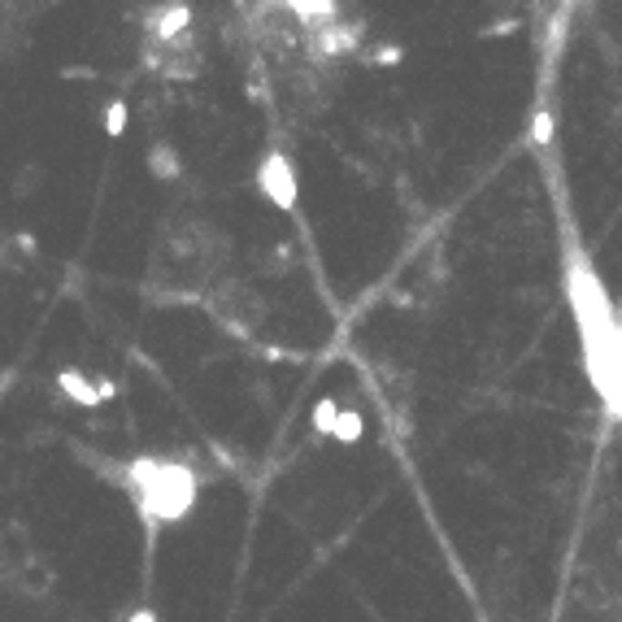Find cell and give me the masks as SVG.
<instances>
[{
  "instance_id": "7",
  "label": "cell",
  "mask_w": 622,
  "mask_h": 622,
  "mask_svg": "<svg viewBox=\"0 0 622 622\" xmlns=\"http://www.w3.org/2000/svg\"><path fill=\"white\" fill-rule=\"evenodd\" d=\"M357 431H362L357 414H340V418H336V431H331V436H340V440H357Z\"/></svg>"
},
{
  "instance_id": "5",
  "label": "cell",
  "mask_w": 622,
  "mask_h": 622,
  "mask_svg": "<svg viewBox=\"0 0 622 622\" xmlns=\"http://www.w3.org/2000/svg\"><path fill=\"white\" fill-rule=\"evenodd\" d=\"M148 170H153L157 179H175V175H179V157H175V148L157 144V148L148 153Z\"/></svg>"
},
{
  "instance_id": "2",
  "label": "cell",
  "mask_w": 622,
  "mask_h": 622,
  "mask_svg": "<svg viewBox=\"0 0 622 622\" xmlns=\"http://www.w3.org/2000/svg\"><path fill=\"white\" fill-rule=\"evenodd\" d=\"M257 183L279 209H292V205H296V175H292V166H287L283 153H266V157H261Z\"/></svg>"
},
{
  "instance_id": "8",
  "label": "cell",
  "mask_w": 622,
  "mask_h": 622,
  "mask_svg": "<svg viewBox=\"0 0 622 622\" xmlns=\"http://www.w3.org/2000/svg\"><path fill=\"white\" fill-rule=\"evenodd\" d=\"M131 622H157V618H153V609H135V614H131Z\"/></svg>"
},
{
  "instance_id": "4",
  "label": "cell",
  "mask_w": 622,
  "mask_h": 622,
  "mask_svg": "<svg viewBox=\"0 0 622 622\" xmlns=\"http://www.w3.org/2000/svg\"><path fill=\"white\" fill-rule=\"evenodd\" d=\"M57 387H61V392H65V396H70L75 405H96V387L83 379L79 370H61V375H57Z\"/></svg>"
},
{
  "instance_id": "1",
  "label": "cell",
  "mask_w": 622,
  "mask_h": 622,
  "mask_svg": "<svg viewBox=\"0 0 622 622\" xmlns=\"http://www.w3.org/2000/svg\"><path fill=\"white\" fill-rule=\"evenodd\" d=\"M126 479L135 487V501L144 505L148 518H179L183 509L192 505V475L183 466L166 462H135L126 470Z\"/></svg>"
},
{
  "instance_id": "6",
  "label": "cell",
  "mask_w": 622,
  "mask_h": 622,
  "mask_svg": "<svg viewBox=\"0 0 622 622\" xmlns=\"http://www.w3.org/2000/svg\"><path fill=\"white\" fill-rule=\"evenodd\" d=\"M105 131H109V135H122V131H126V101H109V109H105Z\"/></svg>"
},
{
  "instance_id": "3",
  "label": "cell",
  "mask_w": 622,
  "mask_h": 622,
  "mask_svg": "<svg viewBox=\"0 0 622 622\" xmlns=\"http://www.w3.org/2000/svg\"><path fill=\"white\" fill-rule=\"evenodd\" d=\"M187 26H192V9L187 5H166L148 18V35H153V44H175Z\"/></svg>"
}]
</instances>
